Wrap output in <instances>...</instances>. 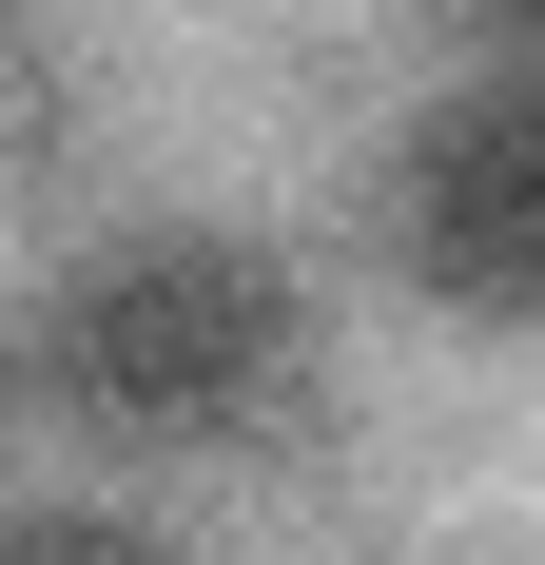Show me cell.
Returning <instances> with one entry per match:
<instances>
[{
  "instance_id": "obj_1",
  "label": "cell",
  "mask_w": 545,
  "mask_h": 565,
  "mask_svg": "<svg viewBox=\"0 0 545 565\" xmlns=\"http://www.w3.org/2000/svg\"><path fill=\"white\" fill-rule=\"evenodd\" d=\"M292 371H312V312L254 234H117L40 312V391L98 449H234L292 409Z\"/></svg>"
},
{
  "instance_id": "obj_2",
  "label": "cell",
  "mask_w": 545,
  "mask_h": 565,
  "mask_svg": "<svg viewBox=\"0 0 545 565\" xmlns=\"http://www.w3.org/2000/svg\"><path fill=\"white\" fill-rule=\"evenodd\" d=\"M389 254H409V292H448V312L545 332V58H488L468 98L409 117V157H389Z\"/></svg>"
},
{
  "instance_id": "obj_3",
  "label": "cell",
  "mask_w": 545,
  "mask_h": 565,
  "mask_svg": "<svg viewBox=\"0 0 545 565\" xmlns=\"http://www.w3.org/2000/svg\"><path fill=\"white\" fill-rule=\"evenodd\" d=\"M0 565H175V546H157L137 508H20V526H0Z\"/></svg>"
},
{
  "instance_id": "obj_4",
  "label": "cell",
  "mask_w": 545,
  "mask_h": 565,
  "mask_svg": "<svg viewBox=\"0 0 545 565\" xmlns=\"http://www.w3.org/2000/svg\"><path fill=\"white\" fill-rule=\"evenodd\" d=\"M448 20H488V40H545V0H448Z\"/></svg>"
},
{
  "instance_id": "obj_5",
  "label": "cell",
  "mask_w": 545,
  "mask_h": 565,
  "mask_svg": "<svg viewBox=\"0 0 545 565\" xmlns=\"http://www.w3.org/2000/svg\"><path fill=\"white\" fill-rule=\"evenodd\" d=\"M0 391H20V351H0Z\"/></svg>"
}]
</instances>
